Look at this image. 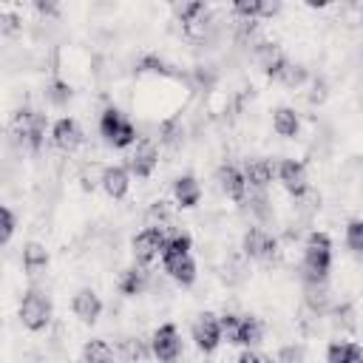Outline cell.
Returning a JSON list of instances; mask_svg holds the SVG:
<instances>
[{
    "label": "cell",
    "mask_w": 363,
    "mask_h": 363,
    "mask_svg": "<svg viewBox=\"0 0 363 363\" xmlns=\"http://www.w3.org/2000/svg\"><path fill=\"white\" fill-rule=\"evenodd\" d=\"M332 264V241L326 233H312L306 238L303 252V281L306 284H323Z\"/></svg>",
    "instance_id": "1"
},
{
    "label": "cell",
    "mask_w": 363,
    "mask_h": 363,
    "mask_svg": "<svg viewBox=\"0 0 363 363\" xmlns=\"http://www.w3.org/2000/svg\"><path fill=\"white\" fill-rule=\"evenodd\" d=\"M99 133L113 147H128V145L136 142V128L116 108H105L102 111V116H99Z\"/></svg>",
    "instance_id": "2"
},
{
    "label": "cell",
    "mask_w": 363,
    "mask_h": 363,
    "mask_svg": "<svg viewBox=\"0 0 363 363\" xmlns=\"http://www.w3.org/2000/svg\"><path fill=\"white\" fill-rule=\"evenodd\" d=\"M20 320H23V326L31 329V332L45 329L48 320H51V301H48L43 292H34V289L26 292V298H23V303H20Z\"/></svg>",
    "instance_id": "3"
},
{
    "label": "cell",
    "mask_w": 363,
    "mask_h": 363,
    "mask_svg": "<svg viewBox=\"0 0 363 363\" xmlns=\"http://www.w3.org/2000/svg\"><path fill=\"white\" fill-rule=\"evenodd\" d=\"M14 122H17V136H20L31 150H40L43 136H45V116L37 113V111H20Z\"/></svg>",
    "instance_id": "4"
},
{
    "label": "cell",
    "mask_w": 363,
    "mask_h": 363,
    "mask_svg": "<svg viewBox=\"0 0 363 363\" xmlns=\"http://www.w3.org/2000/svg\"><path fill=\"white\" fill-rule=\"evenodd\" d=\"M164 247H167V238H164V230L162 227H147V230L136 233V238H133V255L142 264L153 261L159 252H164Z\"/></svg>",
    "instance_id": "5"
},
{
    "label": "cell",
    "mask_w": 363,
    "mask_h": 363,
    "mask_svg": "<svg viewBox=\"0 0 363 363\" xmlns=\"http://www.w3.org/2000/svg\"><path fill=\"white\" fill-rule=\"evenodd\" d=\"M193 340L201 352H216V346L221 343V323L218 318H213L210 312L199 315V320L193 323Z\"/></svg>",
    "instance_id": "6"
},
{
    "label": "cell",
    "mask_w": 363,
    "mask_h": 363,
    "mask_svg": "<svg viewBox=\"0 0 363 363\" xmlns=\"http://www.w3.org/2000/svg\"><path fill=\"white\" fill-rule=\"evenodd\" d=\"M182 352V340H179V329L173 323H164L156 329L153 335V354L162 360V363H173Z\"/></svg>",
    "instance_id": "7"
},
{
    "label": "cell",
    "mask_w": 363,
    "mask_h": 363,
    "mask_svg": "<svg viewBox=\"0 0 363 363\" xmlns=\"http://www.w3.org/2000/svg\"><path fill=\"white\" fill-rule=\"evenodd\" d=\"M244 255H250V258H272L275 255V250H278V241L267 233V230H261V227H250L247 233H244Z\"/></svg>",
    "instance_id": "8"
},
{
    "label": "cell",
    "mask_w": 363,
    "mask_h": 363,
    "mask_svg": "<svg viewBox=\"0 0 363 363\" xmlns=\"http://www.w3.org/2000/svg\"><path fill=\"white\" fill-rule=\"evenodd\" d=\"M278 179H281V184H284L295 199L309 190V187H306V167H303V162H298V159H284V162L278 164Z\"/></svg>",
    "instance_id": "9"
},
{
    "label": "cell",
    "mask_w": 363,
    "mask_h": 363,
    "mask_svg": "<svg viewBox=\"0 0 363 363\" xmlns=\"http://www.w3.org/2000/svg\"><path fill=\"white\" fill-rule=\"evenodd\" d=\"M128 164H130V170H133L139 179H147V176L156 170V164H159V150H156V145H153V142H139L136 150H133V156L128 159Z\"/></svg>",
    "instance_id": "10"
},
{
    "label": "cell",
    "mask_w": 363,
    "mask_h": 363,
    "mask_svg": "<svg viewBox=\"0 0 363 363\" xmlns=\"http://www.w3.org/2000/svg\"><path fill=\"white\" fill-rule=\"evenodd\" d=\"M71 309H74V315H77L82 323H94V320L99 318V312H102V301H99V295H96L94 289H79V292L74 295Z\"/></svg>",
    "instance_id": "11"
},
{
    "label": "cell",
    "mask_w": 363,
    "mask_h": 363,
    "mask_svg": "<svg viewBox=\"0 0 363 363\" xmlns=\"http://www.w3.org/2000/svg\"><path fill=\"white\" fill-rule=\"evenodd\" d=\"M218 184H221V190H224L233 201H244V196H247V179H244L241 170H235L233 164L218 167Z\"/></svg>",
    "instance_id": "12"
},
{
    "label": "cell",
    "mask_w": 363,
    "mask_h": 363,
    "mask_svg": "<svg viewBox=\"0 0 363 363\" xmlns=\"http://www.w3.org/2000/svg\"><path fill=\"white\" fill-rule=\"evenodd\" d=\"M51 136H54V145L62 147V150H74V147L82 142V130H79V125H77L74 119H68V116H62V119L54 122Z\"/></svg>",
    "instance_id": "13"
},
{
    "label": "cell",
    "mask_w": 363,
    "mask_h": 363,
    "mask_svg": "<svg viewBox=\"0 0 363 363\" xmlns=\"http://www.w3.org/2000/svg\"><path fill=\"white\" fill-rule=\"evenodd\" d=\"M99 182H102V190H105L111 199H122V196L128 193V187H130L128 170H125V167H116V164L105 167L102 176H99Z\"/></svg>",
    "instance_id": "14"
},
{
    "label": "cell",
    "mask_w": 363,
    "mask_h": 363,
    "mask_svg": "<svg viewBox=\"0 0 363 363\" xmlns=\"http://www.w3.org/2000/svg\"><path fill=\"white\" fill-rule=\"evenodd\" d=\"M326 363H363V346L352 340H332L326 349Z\"/></svg>",
    "instance_id": "15"
},
{
    "label": "cell",
    "mask_w": 363,
    "mask_h": 363,
    "mask_svg": "<svg viewBox=\"0 0 363 363\" xmlns=\"http://www.w3.org/2000/svg\"><path fill=\"white\" fill-rule=\"evenodd\" d=\"M164 269H167V275H170L173 281L184 284V286L196 281V264H193V258H190V255H176V258H164Z\"/></svg>",
    "instance_id": "16"
},
{
    "label": "cell",
    "mask_w": 363,
    "mask_h": 363,
    "mask_svg": "<svg viewBox=\"0 0 363 363\" xmlns=\"http://www.w3.org/2000/svg\"><path fill=\"white\" fill-rule=\"evenodd\" d=\"M179 20L184 23V28L190 31V34H201L204 28H207V6L204 3H187V6H182L179 9Z\"/></svg>",
    "instance_id": "17"
},
{
    "label": "cell",
    "mask_w": 363,
    "mask_h": 363,
    "mask_svg": "<svg viewBox=\"0 0 363 363\" xmlns=\"http://www.w3.org/2000/svg\"><path fill=\"white\" fill-rule=\"evenodd\" d=\"M255 60H258V65H261L269 77H275V74L281 71V65L286 62L284 54L278 51V45H272V43H258V45H255Z\"/></svg>",
    "instance_id": "18"
},
{
    "label": "cell",
    "mask_w": 363,
    "mask_h": 363,
    "mask_svg": "<svg viewBox=\"0 0 363 363\" xmlns=\"http://www.w3.org/2000/svg\"><path fill=\"white\" fill-rule=\"evenodd\" d=\"M244 179L247 184H252L255 190H264L272 182V164L267 159H250L244 167Z\"/></svg>",
    "instance_id": "19"
},
{
    "label": "cell",
    "mask_w": 363,
    "mask_h": 363,
    "mask_svg": "<svg viewBox=\"0 0 363 363\" xmlns=\"http://www.w3.org/2000/svg\"><path fill=\"white\" fill-rule=\"evenodd\" d=\"M173 196H176V201L182 207H196L199 199H201V187H199V182L193 176H179L176 184H173Z\"/></svg>",
    "instance_id": "20"
},
{
    "label": "cell",
    "mask_w": 363,
    "mask_h": 363,
    "mask_svg": "<svg viewBox=\"0 0 363 363\" xmlns=\"http://www.w3.org/2000/svg\"><path fill=\"white\" fill-rule=\"evenodd\" d=\"M45 267H48V252H45V247L37 244V241L26 244V250H23V269L31 272V275H37V272L45 269Z\"/></svg>",
    "instance_id": "21"
},
{
    "label": "cell",
    "mask_w": 363,
    "mask_h": 363,
    "mask_svg": "<svg viewBox=\"0 0 363 363\" xmlns=\"http://www.w3.org/2000/svg\"><path fill=\"white\" fill-rule=\"evenodd\" d=\"M145 286H147V272L139 269V267L125 269L122 278H119V292H122V295H142Z\"/></svg>",
    "instance_id": "22"
},
{
    "label": "cell",
    "mask_w": 363,
    "mask_h": 363,
    "mask_svg": "<svg viewBox=\"0 0 363 363\" xmlns=\"http://www.w3.org/2000/svg\"><path fill=\"white\" fill-rule=\"evenodd\" d=\"M272 128H275V133H278V136H295V133H298V128H301L298 113H295L292 108H278V111H275V116H272Z\"/></svg>",
    "instance_id": "23"
},
{
    "label": "cell",
    "mask_w": 363,
    "mask_h": 363,
    "mask_svg": "<svg viewBox=\"0 0 363 363\" xmlns=\"http://www.w3.org/2000/svg\"><path fill=\"white\" fill-rule=\"evenodd\" d=\"M303 295H306V306H309L312 312L320 315V312L329 309V289H326L323 284H306Z\"/></svg>",
    "instance_id": "24"
},
{
    "label": "cell",
    "mask_w": 363,
    "mask_h": 363,
    "mask_svg": "<svg viewBox=\"0 0 363 363\" xmlns=\"http://www.w3.org/2000/svg\"><path fill=\"white\" fill-rule=\"evenodd\" d=\"M275 79H281L286 88H298V85H303L306 82V68L303 65H295V62H284L281 65V71L275 74Z\"/></svg>",
    "instance_id": "25"
},
{
    "label": "cell",
    "mask_w": 363,
    "mask_h": 363,
    "mask_svg": "<svg viewBox=\"0 0 363 363\" xmlns=\"http://www.w3.org/2000/svg\"><path fill=\"white\" fill-rule=\"evenodd\" d=\"M85 363H113V349L105 340L85 343Z\"/></svg>",
    "instance_id": "26"
},
{
    "label": "cell",
    "mask_w": 363,
    "mask_h": 363,
    "mask_svg": "<svg viewBox=\"0 0 363 363\" xmlns=\"http://www.w3.org/2000/svg\"><path fill=\"white\" fill-rule=\"evenodd\" d=\"M261 337H264L261 323L255 318H241V337H238V343L241 346H255V343H261Z\"/></svg>",
    "instance_id": "27"
},
{
    "label": "cell",
    "mask_w": 363,
    "mask_h": 363,
    "mask_svg": "<svg viewBox=\"0 0 363 363\" xmlns=\"http://www.w3.org/2000/svg\"><path fill=\"white\" fill-rule=\"evenodd\" d=\"M45 96L51 105H65L71 99V85L65 79H51L48 88H45Z\"/></svg>",
    "instance_id": "28"
},
{
    "label": "cell",
    "mask_w": 363,
    "mask_h": 363,
    "mask_svg": "<svg viewBox=\"0 0 363 363\" xmlns=\"http://www.w3.org/2000/svg\"><path fill=\"white\" fill-rule=\"evenodd\" d=\"M346 247H349L352 252L363 255V221H360V218L349 221V227H346Z\"/></svg>",
    "instance_id": "29"
},
{
    "label": "cell",
    "mask_w": 363,
    "mask_h": 363,
    "mask_svg": "<svg viewBox=\"0 0 363 363\" xmlns=\"http://www.w3.org/2000/svg\"><path fill=\"white\" fill-rule=\"evenodd\" d=\"M176 255H190V235L179 233V235H173V238L167 241L162 258H176Z\"/></svg>",
    "instance_id": "30"
},
{
    "label": "cell",
    "mask_w": 363,
    "mask_h": 363,
    "mask_svg": "<svg viewBox=\"0 0 363 363\" xmlns=\"http://www.w3.org/2000/svg\"><path fill=\"white\" fill-rule=\"evenodd\" d=\"M221 337H227V343H238L241 337V318L235 315H221Z\"/></svg>",
    "instance_id": "31"
},
{
    "label": "cell",
    "mask_w": 363,
    "mask_h": 363,
    "mask_svg": "<svg viewBox=\"0 0 363 363\" xmlns=\"http://www.w3.org/2000/svg\"><path fill=\"white\" fill-rule=\"evenodd\" d=\"M250 210H252L261 221H269V218H272V204H269V199L264 196V190H258L255 196H250Z\"/></svg>",
    "instance_id": "32"
},
{
    "label": "cell",
    "mask_w": 363,
    "mask_h": 363,
    "mask_svg": "<svg viewBox=\"0 0 363 363\" xmlns=\"http://www.w3.org/2000/svg\"><path fill=\"white\" fill-rule=\"evenodd\" d=\"M122 354H125L128 363H136V360L145 357V343L139 337H125L122 340Z\"/></svg>",
    "instance_id": "33"
},
{
    "label": "cell",
    "mask_w": 363,
    "mask_h": 363,
    "mask_svg": "<svg viewBox=\"0 0 363 363\" xmlns=\"http://www.w3.org/2000/svg\"><path fill=\"white\" fill-rule=\"evenodd\" d=\"M233 11L244 20H258L261 17V0H241V3H233Z\"/></svg>",
    "instance_id": "34"
},
{
    "label": "cell",
    "mask_w": 363,
    "mask_h": 363,
    "mask_svg": "<svg viewBox=\"0 0 363 363\" xmlns=\"http://www.w3.org/2000/svg\"><path fill=\"white\" fill-rule=\"evenodd\" d=\"M298 201H301V204H295L298 213H301V216H312V213L318 210V204H320V196L312 193V190H306L303 196H298Z\"/></svg>",
    "instance_id": "35"
},
{
    "label": "cell",
    "mask_w": 363,
    "mask_h": 363,
    "mask_svg": "<svg viewBox=\"0 0 363 363\" xmlns=\"http://www.w3.org/2000/svg\"><path fill=\"white\" fill-rule=\"evenodd\" d=\"M139 68H142V71H150V74H164V77L170 74V65H167V62H164L162 57H156V54H150V57H145Z\"/></svg>",
    "instance_id": "36"
},
{
    "label": "cell",
    "mask_w": 363,
    "mask_h": 363,
    "mask_svg": "<svg viewBox=\"0 0 363 363\" xmlns=\"http://www.w3.org/2000/svg\"><path fill=\"white\" fill-rule=\"evenodd\" d=\"M278 363H303V346L289 343L278 352Z\"/></svg>",
    "instance_id": "37"
},
{
    "label": "cell",
    "mask_w": 363,
    "mask_h": 363,
    "mask_svg": "<svg viewBox=\"0 0 363 363\" xmlns=\"http://www.w3.org/2000/svg\"><path fill=\"white\" fill-rule=\"evenodd\" d=\"M0 218H3V244H9V238H11L14 227H17V218H14L11 207H3V210H0Z\"/></svg>",
    "instance_id": "38"
},
{
    "label": "cell",
    "mask_w": 363,
    "mask_h": 363,
    "mask_svg": "<svg viewBox=\"0 0 363 363\" xmlns=\"http://www.w3.org/2000/svg\"><path fill=\"white\" fill-rule=\"evenodd\" d=\"M150 216L159 218V221H167V218H170V207H167V201H156V204L150 207Z\"/></svg>",
    "instance_id": "39"
},
{
    "label": "cell",
    "mask_w": 363,
    "mask_h": 363,
    "mask_svg": "<svg viewBox=\"0 0 363 363\" xmlns=\"http://www.w3.org/2000/svg\"><path fill=\"white\" fill-rule=\"evenodd\" d=\"M323 96H326V85H323V79H315V88H312V102H323Z\"/></svg>",
    "instance_id": "40"
},
{
    "label": "cell",
    "mask_w": 363,
    "mask_h": 363,
    "mask_svg": "<svg viewBox=\"0 0 363 363\" xmlns=\"http://www.w3.org/2000/svg\"><path fill=\"white\" fill-rule=\"evenodd\" d=\"M238 363H264V357H258L255 352H250V349H247V352L238 357Z\"/></svg>",
    "instance_id": "41"
},
{
    "label": "cell",
    "mask_w": 363,
    "mask_h": 363,
    "mask_svg": "<svg viewBox=\"0 0 363 363\" xmlns=\"http://www.w3.org/2000/svg\"><path fill=\"white\" fill-rule=\"evenodd\" d=\"M34 9H37V11H40V14H51V17H54V14H57V6H54V3H37V6H34Z\"/></svg>",
    "instance_id": "42"
}]
</instances>
